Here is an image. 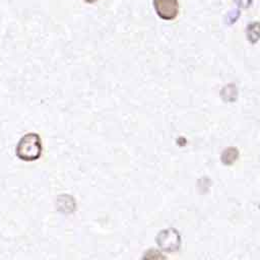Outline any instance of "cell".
I'll return each mask as SVG.
<instances>
[{"mask_svg": "<svg viewBox=\"0 0 260 260\" xmlns=\"http://www.w3.org/2000/svg\"><path fill=\"white\" fill-rule=\"evenodd\" d=\"M237 156H238L237 150L235 148H230L224 151L222 155V160L224 161V164H232L233 161H235Z\"/></svg>", "mask_w": 260, "mask_h": 260, "instance_id": "277c9868", "label": "cell"}, {"mask_svg": "<svg viewBox=\"0 0 260 260\" xmlns=\"http://www.w3.org/2000/svg\"><path fill=\"white\" fill-rule=\"evenodd\" d=\"M247 37L251 43H256L260 39V22L253 21L247 27Z\"/></svg>", "mask_w": 260, "mask_h": 260, "instance_id": "3957f363", "label": "cell"}, {"mask_svg": "<svg viewBox=\"0 0 260 260\" xmlns=\"http://www.w3.org/2000/svg\"><path fill=\"white\" fill-rule=\"evenodd\" d=\"M152 5L157 16L164 20H174L180 11L179 0H153Z\"/></svg>", "mask_w": 260, "mask_h": 260, "instance_id": "7a4b0ae2", "label": "cell"}, {"mask_svg": "<svg viewBox=\"0 0 260 260\" xmlns=\"http://www.w3.org/2000/svg\"><path fill=\"white\" fill-rule=\"evenodd\" d=\"M16 156L26 162L38 160L43 154V142L41 136L35 132H28L21 136L15 148Z\"/></svg>", "mask_w": 260, "mask_h": 260, "instance_id": "6da1fadb", "label": "cell"}, {"mask_svg": "<svg viewBox=\"0 0 260 260\" xmlns=\"http://www.w3.org/2000/svg\"><path fill=\"white\" fill-rule=\"evenodd\" d=\"M84 2H86V3H88V4H93V3H95V2H98L99 0H83Z\"/></svg>", "mask_w": 260, "mask_h": 260, "instance_id": "5b68a950", "label": "cell"}]
</instances>
